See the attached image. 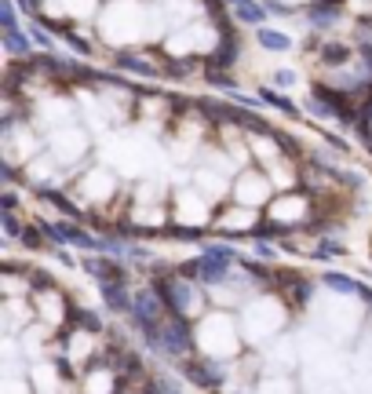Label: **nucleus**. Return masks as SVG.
<instances>
[{
	"label": "nucleus",
	"mask_w": 372,
	"mask_h": 394,
	"mask_svg": "<svg viewBox=\"0 0 372 394\" xmlns=\"http://www.w3.org/2000/svg\"><path fill=\"white\" fill-rule=\"evenodd\" d=\"M190 376L197 383H219L223 380V366H215V361H205V366H190Z\"/></svg>",
	"instance_id": "obj_3"
},
{
	"label": "nucleus",
	"mask_w": 372,
	"mask_h": 394,
	"mask_svg": "<svg viewBox=\"0 0 372 394\" xmlns=\"http://www.w3.org/2000/svg\"><path fill=\"white\" fill-rule=\"evenodd\" d=\"M194 347V336L182 321H168V325H157V351L165 354H190Z\"/></svg>",
	"instance_id": "obj_1"
},
{
	"label": "nucleus",
	"mask_w": 372,
	"mask_h": 394,
	"mask_svg": "<svg viewBox=\"0 0 372 394\" xmlns=\"http://www.w3.org/2000/svg\"><path fill=\"white\" fill-rule=\"evenodd\" d=\"M153 394H179V390L168 387V383H153Z\"/></svg>",
	"instance_id": "obj_6"
},
{
	"label": "nucleus",
	"mask_w": 372,
	"mask_h": 394,
	"mask_svg": "<svg viewBox=\"0 0 372 394\" xmlns=\"http://www.w3.org/2000/svg\"><path fill=\"white\" fill-rule=\"evenodd\" d=\"M4 230H8V234H11V237H19V223H15V219H11V216H4Z\"/></svg>",
	"instance_id": "obj_5"
},
{
	"label": "nucleus",
	"mask_w": 372,
	"mask_h": 394,
	"mask_svg": "<svg viewBox=\"0 0 372 394\" xmlns=\"http://www.w3.org/2000/svg\"><path fill=\"white\" fill-rule=\"evenodd\" d=\"M325 285L336 289V292H343V296H361L365 285H358L354 278H343V274H325Z\"/></svg>",
	"instance_id": "obj_2"
},
{
	"label": "nucleus",
	"mask_w": 372,
	"mask_h": 394,
	"mask_svg": "<svg viewBox=\"0 0 372 394\" xmlns=\"http://www.w3.org/2000/svg\"><path fill=\"white\" fill-rule=\"evenodd\" d=\"M259 44L270 51H285V48H292V37L277 33V29H259Z\"/></svg>",
	"instance_id": "obj_4"
}]
</instances>
